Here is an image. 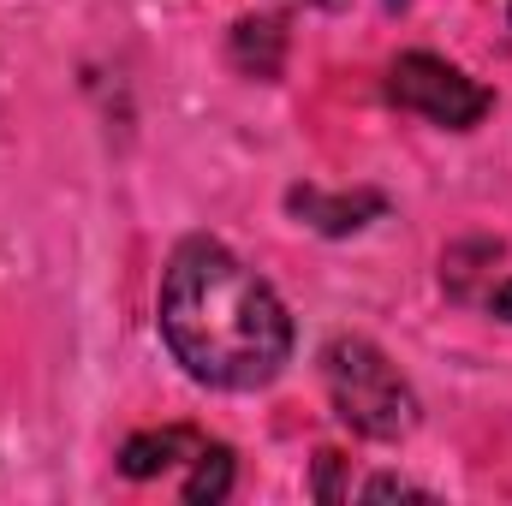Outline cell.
Segmentation results:
<instances>
[{"label":"cell","instance_id":"obj_1","mask_svg":"<svg viewBox=\"0 0 512 506\" xmlns=\"http://www.w3.org/2000/svg\"><path fill=\"white\" fill-rule=\"evenodd\" d=\"M161 340L191 381L251 393L280 376L292 352V316L227 245L191 239L161 274Z\"/></svg>","mask_w":512,"mask_h":506},{"label":"cell","instance_id":"obj_2","mask_svg":"<svg viewBox=\"0 0 512 506\" xmlns=\"http://www.w3.org/2000/svg\"><path fill=\"white\" fill-rule=\"evenodd\" d=\"M322 381H328V399L340 411L346 429L370 435V441H399L417 429V393L411 381L387 364L382 346L370 340H334L322 352Z\"/></svg>","mask_w":512,"mask_h":506},{"label":"cell","instance_id":"obj_3","mask_svg":"<svg viewBox=\"0 0 512 506\" xmlns=\"http://www.w3.org/2000/svg\"><path fill=\"white\" fill-rule=\"evenodd\" d=\"M387 96L399 108L423 114L429 126H447V131H471L489 114V102H495L477 78H465L441 54H399L393 72H387Z\"/></svg>","mask_w":512,"mask_h":506},{"label":"cell","instance_id":"obj_4","mask_svg":"<svg viewBox=\"0 0 512 506\" xmlns=\"http://www.w3.org/2000/svg\"><path fill=\"white\" fill-rule=\"evenodd\" d=\"M286 209H292V215H304L316 233L340 239V233H358L370 215H382L387 203L376 197V191H358V197H322L316 185H298V191H286Z\"/></svg>","mask_w":512,"mask_h":506},{"label":"cell","instance_id":"obj_5","mask_svg":"<svg viewBox=\"0 0 512 506\" xmlns=\"http://www.w3.org/2000/svg\"><path fill=\"white\" fill-rule=\"evenodd\" d=\"M197 447H203V435L197 429H143V435H131L126 447H120V471H126L131 483H149V477H161V471H173L179 459H197Z\"/></svg>","mask_w":512,"mask_h":506},{"label":"cell","instance_id":"obj_6","mask_svg":"<svg viewBox=\"0 0 512 506\" xmlns=\"http://www.w3.org/2000/svg\"><path fill=\"white\" fill-rule=\"evenodd\" d=\"M233 66L245 78H280V66H286V24L280 18H239L233 24Z\"/></svg>","mask_w":512,"mask_h":506},{"label":"cell","instance_id":"obj_7","mask_svg":"<svg viewBox=\"0 0 512 506\" xmlns=\"http://www.w3.org/2000/svg\"><path fill=\"white\" fill-rule=\"evenodd\" d=\"M227 489H233V453L215 447V441H203V447H197V471L185 477V501L215 506V501H227Z\"/></svg>","mask_w":512,"mask_h":506},{"label":"cell","instance_id":"obj_8","mask_svg":"<svg viewBox=\"0 0 512 506\" xmlns=\"http://www.w3.org/2000/svg\"><path fill=\"white\" fill-rule=\"evenodd\" d=\"M358 495H364V501H387V495H399V501H429V489H417V483H405V477H376V483H364Z\"/></svg>","mask_w":512,"mask_h":506},{"label":"cell","instance_id":"obj_9","mask_svg":"<svg viewBox=\"0 0 512 506\" xmlns=\"http://www.w3.org/2000/svg\"><path fill=\"white\" fill-rule=\"evenodd\" d=\"M489 310H495V316H507V322H512V280H501V286L489 292Z\"/></svg>","mask_w":512,"mask_h":506},{"label":"cell","instance_id":"obj_10","mask_svg":"<svg viewBox=\"0 0 512 506\" xmlns=\"http://www.w3.org/2000/svg\"><path fill=\"white\" fill-rule=\"evenodd\" d=\"M292 6H346V0H292Z\"/></svg>","mask_w":512,"mask_h":506}]
</instances>
